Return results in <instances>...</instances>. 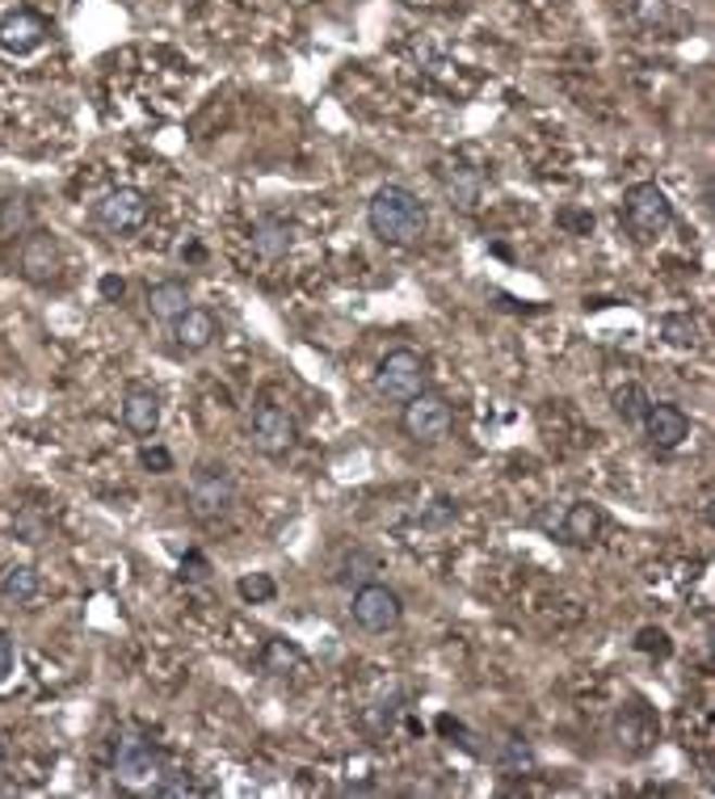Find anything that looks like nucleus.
<instances>
[{
    "mask_svg": "<svg viewBox=\"0 0 715 799\" xmlns=\"http://www.w3.org/2000/svg\"><path fill=\"white\" fill-rule=\"evenodd\" d=\"M367 219H371V232H375L383 244H417L430 228V215H425V203L412 194L409 185H379L371 207H367Z\"/></svg>",
    "mask_w": 715,
    "mask_h": 799,
    "instance_id": "obj_1",
    "label": "nucleus"
},
{
    "mask_svg": "<svg viewBox=\"0 0 715 799\" xmlns=\"http://www.w3.org/2000/svg\"><path fill=\"white\" fill-rule=\"evenodd\" d=\"M623 223L640 244L661 241L674 228V203L665 198V190L656 181H636L623 194Z\"/></svg>",
    "mask_w": 715,
    "mask_h": 799,
    "instance_id": "obj_2",
    "label": "nucleus"
},
{
    "mask_svg": "<svg viewBox=\"0 0 715 799\" xmlns=\"http://www.w3.org/2000/svg\"><path fill=\"white\" fill-rule=\"evenodd\" d=\"M186 505L199 521H219L224 514H232L237 505V480L224 463H199L194 476H190V488H186Z\"/></svg>",
    "mask_w": 715,
    "mask_h": 799,
    "instance_id": "obj_3",
    "label": "nucleus"
},
{
    "mask_svg": "<svg viewBox=\"0 0 715 799\" xmlns=\"http://www.w3.org/2000/svg\"><path fill=\"white\" fill-rule=\"evenodd\" d=\"M375 391L392 404H405L425 391V358L417 349H392L375 366Z\"/></svg>",
    "mask_w": 715,
    "mask_h": 799,
    "instance_id": "obj_4",
    "label": "nucleus"
},
{
    "mask_svg": "<svg viewBox=\"0 0 715 799\" xmlns=\"http://www.w3.org/2000/svg\"><path fill=\"white\" fill-rule=\"evenodd\" d=\"M114 778H118L123 787H131V791L156 787V783L165 778V774H161V753H156V745L143 740V736H123L118 749H114Z\"/></svg>",
    "mask_w": 715,
    "mask_h": 799,
    "instance_id": "obj_5",
    "label": "nucleus"
},
{
    "mask_svg": "<svg viewBox=\"0 0 715 799\" xmlns=\"http://www.w3.org/2000/svg\"><path fill=\"white\" fill-rule=\"evenodd\" d=\"M400 425L417 447H434L450 434V404H446L438 391H417L412 400H405V413Z\"/></svg>",
    "mask_w": 715,
    "mask_h": 799,
    "instance_id": "obj_6",
    "label": "nucleus"
},
{
    "mask_svg": "<svg viewBox=\"0 0 715 799\" xmlns=\"http://www.w3.org/2000/svg\"><path fill=\"white\" fill-rule=\"evenodd\" d=\"M148 215H152V198L136 190V185H118V190H110L102 203L93 207V219L102 223L110 236H127V232H139L143 223H148Z\"/></svg>",
    "mask_w": 715,
    "mask_h": 799,
    "instance_id": "obj_7",
    "label": "nucleus"
},
{
    "mask_svg": "<svg viewBox=\"0 0 715 799\" xmlns=\"http://www.w3.org/2000/svg\"><path fill=\"white\" fill-rule=\"evenodd\" d=\"M295 438H299V425H295V417L282 404H257L253 409V417H248V442L261 454L278 459V454H286L295 447Z\"/></svg>",
    "mask_w": 715,
    "mask_h": 799,
    "instance_id": "obj_8",
    "label": "nucleus"
},
{
    "mask_svg": "<svg viewBox=\"0 0 715 799\" xmlns=\"http://www.w3.org/2000/svg\"><path fill=\"white\" fill-rule=\"evenodd\" d=\"M354 623L362 627V631H392V627L400 623V615H405V606H400V593L387 590V585H362V590L354 593Z\"/></svg>",
    "mask_w": 715,
    "mask_h": 799,
    "instance_id": "obj_9",
    "label": "nucleus"
},
{
    "mask_svg": "<svg viewBox=\"0 0 715 799\" xmlns=\"http://www.w3.org/2000/svg\"><path fill=\"white\" fill-rule=\"evenodd\" d=\"M17 274L26 282H51L60 274V244L51 232H26L17 244Z\"/></svg>",
    "mask_w": 715,
    "mask_h": 799,
    "instance_id": "obj_10",
    "label": "nucleus"
},
{
    "mask_svg": "<svg viewBox=\"0 0 715 799\" xmlns=\"http://www.w3.org/2000/svg\"><path fill=\"white\" fill-rule=\"evenodd\" d=\"M644 438L656 447V451H674L690 438V417L681 413L678 404H648L644 413Z\"/></svg>",
    "mask_w": 715,
    "mask_h": 799,
    "instance_id": "obj_11",
    "label": "nucleus"
},
{
    "mask_svg": "<svg viewBox=\"0 0 715 799\" xmlns=\"http://www.w3.org/2000/svg\"><path fill=\"white\" fill-rule=\"evenodd\" d=\"M169 328L177 349H186V353H203L219 337V320H215V312H206V308H186Z\"/></svg>",
    "mask_w": 715,
    "mask_h": 799,
    "instance_id": "obj_12",
    "label": "nucleus"
},
{
    "mask_svg": "<svg viewBox=\"0 0 715 799\" xmlns=\"http://www.w3.org/2000/svg\"><path fill=\"white\" fill-rule=\"evenodd\" d=\"M42 38H47V22L30 9H17L0 22V47L13 51V55H26V51L42 47Z\"/></svg>",
    "mask_w": 715,
    "mask_h": 799,
    "instance_id": "obj_13",
    "label": "nucleus"
},
{
    "mask_svg": "<svg viewBox=\"0 0 715 799\" xmlns=\"http://www.w3.org/2000/svg\"><path fill=\"white\" fill-rule=\"evenodd\" d=\"M123 425L139 438H152L156 425H161V396L148 391V387H131L123 396Z\"/></svg>",
    "mask_w": 715,
    "mask_h": 799,
    "instance_id": "obj_14",
    "label": "nucleus"
},
{
    "mask_svg": "<svg viewBox=\"0 0 715 799\" xmlns=\"http://www.w3.org/2000/svg\"><path fill=\"white\" fill-rule=\"evenodd\" d=\"M438 181H443V194L450 207L459 210H476L480 207V190H484V181H480L476 169H468V165H446L443 173H438Z\"/></svg>",
    "mask_w": 715,
    "mask_h": 799,
    "instance_id": "obj_15",
    "label": "nucleus"
},
{
    "mask_svg": "<svg viewBox=\"0 0 715 799\" xmlns=\"http://www.w3.org/2000/svg\"><path fill=\"white\" fill-rule=\"evenodd\" d=\"M598 530H602V514H598V505H589V501L569 505V514H564V521H560V534H564V543H573V547L593 543V539H598Z\"/></svg>",
    "mask_w": 715,
    "mask_h": 799,
    "instance_id": "obj_16",
    "label": "nucleus"
},
{
    "mask_svg": "<svg viewBox=\"0 0 715 799\" xmlns=\"http://www.w3.org/2000/svg\"><path fill=\"white\" fill-rule=\"evenodd\" d=\"M186 308H190V291H186V282L165 279V282H156V286H148V312L156 315V320L173 324Z\"/></svg>",
    "mask_w": 715,
    "mask_h": 799,
    "instance_id": "obj_17",
    "label": "nucleus"
},
{
    "mask_svg": "<svg viewBox=\"0 0 715 799\" xmlns=\"http://www.w3.org/2000/svg\"><path fill=\"white\" fill-rule=\"evenodd\" d=\"M286 248H291V223H282V219H261V223L253 228V253H257L261 261L286 257Z\"/></svg>",
    "mask_w": 715,
    "mask_h": 799,
    "instance_id": "obj_18",
    "label": "nucleus"
},
{
    "mask_svg": "<svg viewBox=\"0 0 715 799\" xmlns=\"http://www.w3.org/2000/svg\"><path fill=\"white\" fill-rule=\"evenodd\" d=\"M35 228V207L26 194H4L0 198V236H26Z\"/></svg>",
    "mask_w": 715,
    "mask_h": 799,
    "instance_id": "obj_19",
    "label": "nucleus"
},
{
    "mask_svg": "<svg viewBox=\"0 0 715 799\" xmlns=\"http://www.w3.org/2000/svg\"><path fill=\"white\" fill-rule=\"evenodd\" d=\"M38 593V572L30 564H13L4 577H0V597L9 602V606H26V602H35Z\"/></svg>",
    "mask_w": 715,
    "mask_h": 799,
    "instance_id": "obj_20",
    "label": "nucleus"
},
{
    "mask_svg": "<svg viewBox=\"0 0 715 799\" xmlns=\"http://www.w3.org/2000/svg\"><path fill=\"white\" fill-rule=\"evenodd\" d=\"M611 404H614V413L627 421V425H640L652 400H648V391L640 387V383H623V387H614Z\"/></svg>",
    "mask_w": 715,
    "mask_h": 799,
    "instance_id": "obj_21",
    "label": "nucleus"
},
{
    "mask_svg": "<svg viewBox=\"0 0 715 799\" xmlns=\"http://www.w3.org/2000/svg\"><path fill=\"white\" fill-rule=\"evenodd\" d=\"M299 665H304L299 648H295V644H286V640H270V644H266V653H261V669L273 673V678H286V673H295Z\"/></svg>",
    "mask_w": 715,
    "mask_h": 799,
    "instance_id": "obj_22",
    "label": "nucleus"
},
{
    "mask_svg": "<svg viewBox=\"0 0 715 799\" xmlns=\"http://www.w3.org/2000/svg\"><path fill=\"white\" fill-rule=\"evenodd\" d=\"M627 13L640 30H665L669 26V0H627Z\"/></svg>",
    "mask_w": 715,
    "mask_h": 799,
    "instance_id": "obj_23",
    "label": "nucleus"
},
{
    "mask_svg": "<svg viewBox=\"0 0 715 799\" xmlns=\"http://www.w3.org/2000/svg\"><path fill=\"white\" fill-rule=\"evenodd\" d=\"M661 337H665L674 349H690V346H699V324H694L690 315L674 312L661 320Z\"/></svg>",
    "mask_w": 715,
    "mask_h": 799,
    "instance_id": "obj_24",
    "label": "nucleus"
},
{
    "mask_svg": "<svg viewBox=\"0 0 715 799\" xmlns=\"http://www.w3.org/2000/svg\"><path fill=\"white\" fill-rule=\"evenodd\" d=\"M237 593L244 597V602H270V597H273V581L266 577V572H253V577H240Z\"/></svg>",
    "mask_w": 715,
    "mask_h": 799,
    "instance_id": "obj_25",
    "label": "nucleus"
},
{
    "mask_svg": "<svg viewBox=\"0 0 715 799\" xmlns=\"http://www.w3.org/2000/svg\"><path fill=\"white\" fill-rule=\"evenodd\" d=\"M501 770H506V774H522V770H535V753H531L526 745L510 740V745L501 749Z\"/></svg>",
    "mask_w": 715,
    "mask_h": 799,
    "instance_id": "obj_26",
    "label": "nucleus"
},
{
    "mask_svg": "<svg viewBox=\"0 0 715 799\" xmlns=\"http://www.w3.org/2000/svg\"><path fill=\"white\" fill-rule=\"evenodd\" d=\"M139 463H143L148 472H156V476L173 472V454L165 451V447H143V451H139Z\"/></svg>",
    "mask_w": 715,
    "mask_h": 799,
    "instance_id": "obj_27",
    "label": "nucleus"
},
{
    "mask_svg": "<svg viewBox=\"0 0 715 799\" xmlns=\"http://www.w3.org/2000/svg\"><path fill=\"white\" fill-rule=\"evenodd\" d=\"M636 648H640V653H669V640H665V631L644 627V631L636 635Z\"/></svg>",
    "mask_w": 715,
    "mask_h": 799,
    "instance_id": "obj_28",
    "label": "nucleus"
},
{
    "mask_svg": "<svg viewBox=\"0 0 715 799\" xmlns=\"http://www.w3.org/2000/svg\"><path fill=\"white\" fill-rule=\"evenodd\" d=\"M450 518H455V505H450V501L443 497V501H434V510H430V514H425L421 521H425V526H446Z\"/></svg>",
    "mask_w": 715,
    "mask_h": 799,
    "instance_id": "obj_29",
    "label": "nucleus"
},
{
    "mask_svg": "<svg viewBox=\"0 0 715 799\" xmlns=\"http://www.w3.org/2000/svg\"><path fill=\"white\" fill-rule=\"evenodd\" d=\"M13 673V640L0 631V682Z\"/></svg>",
    "mask_w": 715,
    "mask_h": 799,
    "instance_id": "obj_30",
    "label": "nucleus"
},
{
    "mask_svg": "<svg viewBox=\"0 0 715 799\" xmlns=\"http://www.w3.org/2000/svg\"><path fill=\"white\" fill-rule=\"evenodd\" d=\"M123 291H127V282H123V279H114V274H105V279H102V295H105V299H123Z\"/></svg>",
    "mask_w": 715,
    "mask_h": 799,
    "instance_id": "obj_31",
    "label": "nucleus"
},
{
    "mask_svg": "<svg viewBox=\"0 0 715 799\" xmlns=\"http://www.w3.org/2000/svg\"><path fill=\"white\" fill-rule=\"evenodd\" d=\"M186 568H190V572H186L190 581H203V577H206V559L203 556H190V559H186Z\"/></svg>",
    "mask_w": 715,
    "mask_h": 799,
    "instance_id": "obj_32",
    "label": "nucleus"
},
{
    "mask_svg": "<svg viewBox=\"0 0 715 799\" xmlns=\"http://www.w3.org/2000/svg\"><path fill=\"white\" fill-rule=\"evenodd\" d=\"M0 765H4V740H0Z\"/></svg>",
    "mask_w": 715,
    "mask_h": 799,
    "instance_id": "obj_33",
    "label": "nucleus"
}]
</instances>
